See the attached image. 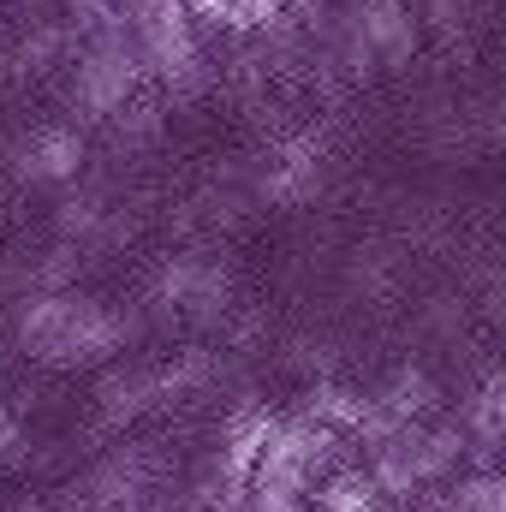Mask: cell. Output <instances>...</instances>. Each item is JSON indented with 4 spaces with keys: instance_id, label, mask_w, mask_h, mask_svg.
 <instances>
[{
    "instance_id": "9c48e42d",
    "label": "cell",
    "mask_w": 506,
    "mask_h": 512,
    "mask_svg": "<svg viewBox=\"0 0 506 512\" xmlns=\"http://www.w3.org/2000/svg\"><path fill=\"white\" fill-rule=\"evenodd\" d=\"M370 399H376L381 411L405 417V423H411V417H435V411H441V387H435L429 370H417V364H399V370L370 393Z\"/></svg>"
},
{
    "instance_id": "e0dca14e",
    "label": "cell",
    "mask_w": 506,
    "mask_h": 512,
    "mask_svg": "<svg viewBox=\"0 0 506 512\" xmlns=\"http://www.w3.org/2000/svg\"><path fill=\"white\" fill-rule=\"evenodd\" d=\"M6 512H54V507H42V501H12Z\"/></svg>"
},
{
    "instance_id": "8992f818",
    "label": "cell",
    "mask_w": 506,
    "mask_h": 512,
    "mask_svg": "<svg viewBox=\"0 0 506 512\" xmlns=\"http://www.w3.org/2000/svg\"><path fill=\"white\" fill-rule=\"evenodd\" d=\"M155 292H161L167 304H179V310L215 316V310L227 304V274H221V268H209V262H197V256H179V262H167V268H161Z\"/></svg>"
},
{
    "instance_id": "3957f363",
    "label": "cell",
    "mask_w": 506,
    "mask_h": 512,
    "mask_svg": "<svg viewBox=\"0 0 506 512\" xmlns=\"http://www.w3.org/2000/svg\"><path fill=\"white\" fill-rule=\"evenodd\" d=\"M149 78H161L173 96H191L203 84V48H197V18L185 0H126Z\"/></svg>"
},
{
    "instance_id": "ba28073f",
    "label": "cell",
    "mask_w": 506,
    "mask_h": 512,
    "mask_svg": "<svg viewBox=\"0 0 506 512\" xmlns=\"http://www.w3.org/2000/svg\"><path fill=\"white\" fill-rule=\"evenodd\" d=\"M310 501H316V512H387V495L370 477V465H334V471H322L316 489H310Z\"/></svg>"
},
{
    "instance_id": "7c38bea8",
    "label": "cell",
    "mask_w": 506,
    "mask_h": 512,
    "mask_svg": "<svg viewBox=\"0 0 506 512\" xmlns=\"http://www.w3.org/2000/svg\"><path fill=\"white\" fill-rule=\"evenodd\" d=\"M286 12H292L286 0H233V12H227V30H233V36H251V30L280 24Z\"/></svg>"
},
{
    "instance_id": "2e32d148",
    "label": "cell",
    "mask_w": 506,
    "mask_h": 512,
    "mask_svg": "<svg viewBox=\"0 0 506 512\" xmlns=\"http://www.w3.org/2000/svg\"><path fill=\"white\" fill-rule=\"evenodd\" d=\"M489 316H495V328H506V286H495V298H489Z\"/></svg>"
},
{
    "instance_id": "6da1fadb",
    "label": "cell",
    "mask_w": 506,
    "mask_h": 512,
    "mask_svg": "<svg viewBox=\"0 0 506 512\" xmlns=\"http://www.w3.org/2000/svg\"><path fill=\"white\" fill-rule=\"evenodd\" d=\"M120 340H126V322L102 298H78V292L30 298L18 316V346L42 364H96Z\"/></svg>"
},
{
    "instance_id": "8fae6325",
    "label": "cell",
    "mask_w": 506,
    "mask_h": 512,
    "mask_svg": "<svg viewBox=\"0 0 506 512\" xmlns=\"http://www.w3.org/2000/svg\"><path fill=\"white\" fill-rule=\"evenodd\" d=\"M155 393H161L155 376H137V370H131V376H108V382H102V417H108V423H126V417H137Z\"/></svg>"
},
{
    "instance_id": "9a60e30c",
    "label": "cell",
    "mask_w": 506,
    "mask_h": 512,
    "mask_svg": "<svg viewBox=\"0 0 506 512\" xmlns=\"http://www.w3.org/2000/svg\"><path fill=\"white\" fill-rule=\"evenodd\" d=\"M12 435H18V423H12V411H6V405H0V453H6V447H12Z\"/></svg>"
},
{
    "instance_id": "5bb4252c",
    "label": "cell",
    "mask_w": 506,
    "mask_h": 512,
    "mask_svg": "<svg viewBox=\"0 0 506 512\" xmlns=\"http://www.w3.org/2000/svg\"><path fill=\"white\" fill-rule=\"evenodd\" d=\"M191 6V18H197V30L209 24V30H227V12H233V0H185Z\"/></svg>"
},
{
    "instance_id": "4fadbf2b",
    "label": "cell",
    "mask_w": 506,
    "mask_h": 512,
    "mask_svg": "<svg viewBox=\"0 0 506 512\" xmlns=\"http://www.w3.org/2000/svg\"><path fill=\"white\" fill-rule=\"evenodd\" d=\"M114 12H120V0H66L72 30H96V24H108Z\"/></svg>"
},
{
    "instance_id": "30bf717a",
    "label": "cell",
    "mask_w": 506,
    "mask_h": 512,
    "mask_svg": "<svg viewBox=\"0 0 506 512\" xmlns=\"http://www.w3.org/2000/svg\"><path fill=\"white\" fill-rule=\"evenodd\" d=\"M298 411H310L316 423H328V429H340V435H352V429H358V417L370 411V393H358V387L334 382V376H316V382L304 387V399H298Z\"/></svg>"
},
{
    "instance_id": "277c9868",
    "label": "cell",
    "mask_w": 506,
    "mask_h": 512,
    "mask_svg": "<svg viewBox=\"0 0 506 512\" xmlns=\"http://www.w3.org/2000/svg\"><path fill=\"white\" fill-rule=\"evenodd\" d=\"M352 30L364 36V48L376 60H387V66H411V54L423 42V24H417L411 0H358L352 6Z\"/></svg>"
},
{
    "instance_id": "5b68a950",
    "label": "cell",
    "mask_w": 506,
    "mask_h": 512,
    "mask_svg": "<svg viewBox=\"0 0 506 512\" xmlns=\"http://www.w3.org/2000/svg\"><path fill=\"white\" fill-rule=\"evenodd\" d=\"M459 423H465V441H471L465 459H471L477 471H489V465L506 453V370H495L483 387L465 393Z\"/></svg>"
},
{
    "instance_id": "7a4b0ae2",
    "label": "cell",
    "mask_w": 506,
    "mask_h": 512,
    "mask_svg": "<svg viewBox=\"0 0 506 512\" xmlns=\"http://www.w3.org/2000/svg\"><path fill=\"white\" fill-rule=\"evenodd\" d=\"M149 78V60H143V42H137V24L120 6L108 24L90 30V48L78 54V72H72V108L84 120H114L131 96L143 90Z\"/></svg>"
},
{
    "instance_id": "52a82bcc",
    "label": "cell",
    "mask_w": 506,
    "mask_h": 512,
    "mask_svg": "<svg viewBox=\"0 0 506 512\" xmlns=\"http://www.w3.org/2000/svg\"><path fill=\"white\" fill-rule=\"evenodd\" d=\"M78 161H84V137H78L72 126H42L24 149H18V173L36 179V185H60V179H72Z\"/></svg>"
}]
</instances>
